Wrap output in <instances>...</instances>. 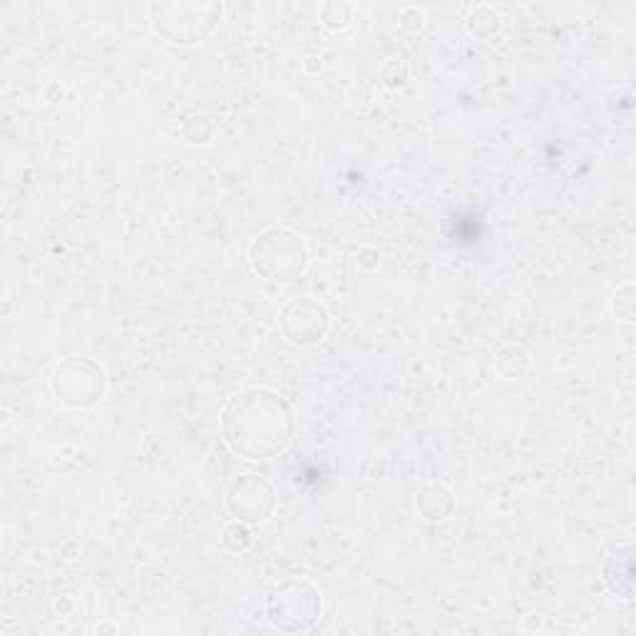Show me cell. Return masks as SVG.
Wrapping results in <instances>:
<instances>
[{
	"label": "cell",
	"instance_id": "6da1fadb",
	"mask_svg": "<svg viewBox=\"0 0 636 636\" xmlns=\"http://www.w3.org/2000/svg\"><path fill=\"white\" fill-rule=\"evenodd\" d=\"M293 413L279 393L248 389L236 393L221 410V430L229 448L248 460H269L293 438Z\"/></svg>",
	"mask_w": 636,
	"mask_h": 636
},
{
	"label": "cell",
	"instance_id": "7a4b0ae2",
	"mask_svg": "<svg viewBox=\"0 0 636 636\" xmlns=\"http://www.w3.org/2000/svg\"><path fill=\"white\" fill-rule=\"evenodd\" d=\"M254 271L269 281H293L307 269V246L289 229H269L248 248Z\"/></svg>",
	"mask_w": 636,
	"mask_h": 636
},
{
	"label": "cell",
	"instance_id": "5b68a950",
	"mask_svg": "<svg viewBox=\"0 0 636 636\" xmlns=\"http://www.w3.org/2000/svg\"><path fill=\"white\" fill-rule=\"evenodd\" d=\"M53 393L58 401L85 408L105 393V373L90 358H68L53 373Z\"/></svg>",
	"mask_w": 636,
	"mask_h": 636
},
{
	"label": "cell",
	"instance_id": "8992f818",
	"mask_svg": "<svg viewBox=\"0 0 636 636\" xmlns=\"http://www.w3.org/2000/svg\"><path fill=\"white\" fill-rule=\"evenodd\" d=\"M274 507L276 493L271 483H266L262 475H242L229 485L227 510L239 522H264L274 512Z\"/></svg>",
	"mask_w": 636,
	"mask_h": 636
},
{
	"label": "cell",
	"instance_id": "9c48e42d",
	"mask_svg": "<svg viewBox=\"0 0 636 636\" xmlns=\"http://www.w3.org/2000/svg\"><path fill=\"white\" fill-rule=\"evenodd\" d=\"M416 507L428 522H440V520H448V514L453 512L455 500H453V493H450L446 485H428L426 490L418 495Z\"/></svg>",
	"mask_w": 636,
	"mask_h": 636
},
{
	"label": "cell",
	"instance_id": "3957f363",
	"mask_svg": "<svg viewBox=\"0 0 636 636\" xmlns=\"http://www.w3.org/2000/svg\"><path fill=\"white\" fill-rule=\"evenodd\" d=\"M321 592L309 579L293 577L286 579L279 587L271 589L269 602H266V614L269 622L281 632H309L321 620Z\"/></svg>",
	"mask_w": 636,
	"mask_h": 636
},
{
	"label": "cell",
	"instance_id": "7c38bea8",
	"mask_svg": "<svg viewBox=\"0 0 636 636\" xmlns=\"http://www.w3.org/2000/svg\"><path fill=\"white\" fill-rule=\"evenodd\" d=\"M612 311H614L616 319H622V321H626V324H632V321H634V286L632 284L622 286V289L614 293Z\"/></svg>",
	"mask_w": 636,
	"mask_h": 636
},
{
	"label": "cell",
	"instance_id": "277c9868",
	"mask_svg": "<svg viewBox=\"0 0 636 636\" xmlns=\"http://www.w3.org/2000/svg\"><path fill=\"white\" fill-rule=\"evenodd\" d=\"M154 31L174 45H195L221 21V3H154L150 5Z\"/></svg>",
	"mask_w": 636,
	"mask_h": 636
},
{
	"label": "cell",
	"instance_id": "ba28073f",
	"mask_svg": "<svg viewBox=\"0 0 636 636\" xmlns=\"http://www.w3.org/2000/svg\"><path fill=\"white\" fill-rule=\"evenodd\" d=\"M604 579L616 597L632 599V594H634V550L629 545L616 547L610 562H606Z\"/></svg>",
	"mask_w": 636,
	"mask_h": 636
},
{
	"label": "cell",
	"instance_id": "8fae6325",
	"mask_svg": "<svg viewBox=\"0 0 636 636\" xmlns=\"http://www.w3.org/2000/svg\"><path fill=\"white\" fill-rule=\"evenodd\" d=\"M467 31L473 35H481V38L495 35L500 31V15H495L490 8H477V11H473V15L467 18Z\"/></svg>",
	"mask_w": 636,
	"mask_h": 636
},
{
	"label": "cell",
	"instance_id": "30bf717a",
	"mask_svg": "<svg viewBox=\"0 0 636 636\" xmlns=\"http://www.w3.org/2000/svg\"><path fill=\"white\" fill-rule=\"evenodd\" d=\"M495 368L497 373L505 375L507 381H518L530 368V356L524 354V348L520 346H505L500 348V354L495 356Z\"/></svg>",
	"mask_w": 636,
	"mask_h": 636
},
{
	"label": "cell",
	"instance_id": "52a82bcc",
	"mask_svg": "<svg viewBox=\"0 0 636 636\" xmlns=\"http://www.w3.org/2000/svg\"><path fill=\"white\" fill-rule=\"evenodd\" d=\"M281 331L291 344L311 346L326 336L328 313L313 299H297L281 311Z\"/></svg>",
	"mask_w": 636,
	"mask_h": 636
},
{
	"label": "cell",
	"instance_id": "4fadbf2b",
	"mask_svg": "<svg viewBox=\"0 0 636 636\" xmlns=\"http://www.w3.org/2000/svg\"><path fill=\"white\" fill-rule=\"evenodd\" d=\"M224 545L234 552H244L248 545H252V532H248L244 524L236 520L224 530Z\"/></svg>",
	"mask_w": 636,
	"mask_h": 636
},
{
	"label": "cell",
	"instance_id": "5bb4252c",
	"mask_svg": "<svg viewBox=\"0 0 636 636\" xmlns=\"http://www.w3.org/2000/svg\"><path fill=\"white\" fill-rule=\"evenodd\" d=\"M321 18L328 27H344L348 21H351V5L346 3H326L321 8Z\"/></svg>",
	"mask_w": 636,
	"mask_h": 636
}]
</instances>
